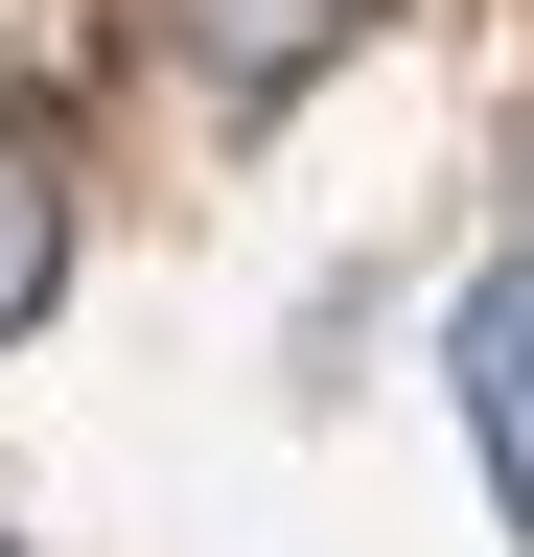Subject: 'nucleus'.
I'll return each instance as SVG.
<instances>
[{
	"label": "nucleus",
	"instance_id": "nucleus-1",
	"mask_svg": "<svg viewBox=\"0 0 534 557\" xmlns=\"http://www.w3.org/2000/svg\"><path fill=\"white\" fill-rule=\"evenodd\" d=\"M442 372H464V442H488V511L534 534V256H488V278H464Z\"/></svg>",
	"mask_w": 534,
	"mask_h": 557
},
{
	"label": "nucleus",
	"instance_id": "nucleus-2",
	"mask_svg": "<svg viewBox=\"0 0 534 557\" xmlns=\"http://www.w3.org/2000/svg\"><path fill=\"white\" fill-rule=\"evenodd\" d=\"M372 0H186V47H210V94H302L325 47H349Z\"/></svg>",
	"mask_w": 534,
	"mask_h": 557
},
{
	"label": "nucleus",
	"instance_id": "nucleus-3",
	"mask_svg": "<svg viewBox=\"0 0 534 557\" xmlns=\"http://www.w3.org/2000/svg\"><path fill=\"white\" fill-rule=\"evenodd\" d=\"M47 302H71V163H47V139H0V348H24Z\"/></svg>",
	"mask_w": 534,
	"mask_h": 557
}]
</instances>
